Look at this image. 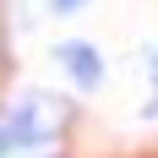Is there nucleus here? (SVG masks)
<instances>
[{"instance_id":"f257e3e1","label":"nucleus","mask_w":158,"mask_h":158,"mask_svg":"<svg viewBox=\"0 0 158 158\" xmlns=\"http://www.w3.org/2000/svg\"><path fill=\"white\" fill-rule=\"evenodd\" d=\"M38 136H44V131H38V104L27 98V104H16L11 120L0 126V158L16 153V147H38Z\"/></svg>"},{"instance_id":"f03ea898","label":"nucleus","mask_w":158,"mask_h":158,"mask_svg":"<svg viewBox=\"0 0 158 158\" xmlns=\"http://www.w3.org/2000/svg\"><path fill=\"white\" fill-rule=\"evenodd\" d=\"M55 55H60V65L71 71V82H77V87H98V77H104V60H98V49H93V44L71 38V44H60Z\"/></svg>"},{"instance_id":"7ed1b4c3","label":"nucleus","mask_w":158,"mask_h":158,"mask_svg":"<svg viewBox=\"0 0 158 158\" xmlns=\"http://www.w3.org/2000/svg\"><path fill=\"white\" fill-rule=\"evenodd\" d=\"M49 6H55V11H60V16H71V11H82L87 0H49Z\"/></svg>"}]
</instances>
